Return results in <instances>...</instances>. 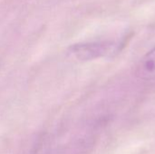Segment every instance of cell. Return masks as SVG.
<instances>
[{
    "label": "cell",
    "mask_w": 155,
    "mask_h": 154,
    "mask_svg": "<svg viewBox=\"0 0 155 154\" xmlns=\"http://www.w3.org/2000/svg\"><path fill=\"white\" fill-rule=\"evenodd\" d=\"M116 49V44L113 42H90L71 45L68 54L79 61H91L112 54Z\"/></svg>",
    "instance_id": "obj_1"
},
{
    "label": "cell",
    "mask_w": 155,
    "mask_h": 154,
    "mask_svg": "<svg viewBox=\"0 0 155 154\" xmlns=\"http://www.w3.org/2000/svg\"><path fill=\"white\" fill-rule=\"evenodd\" d=\"M135 75L144 81L155 80V47L139 61L135 68Z\"/></svg>",
    "instance_id": "obj_2"
}]
</instances>
